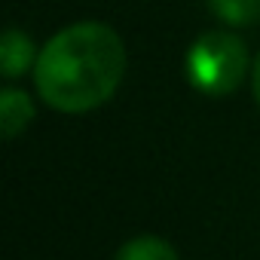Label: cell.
<instances>
[{
  "label": "cell",
  "instance_id": "1",
  "mask_svg": "<svg viewBox=\"0 0 260 260\" xmlns=\"http://www.w3.org/2000/svg\"><path fill=\"white\" fill-rule=\"evenodd\" d=\"M125 74L122 37L101 22L58 31L34 64L37 92L61 113H86L104 104Z\"/></svg>",
  "mask_w": 260,
  "mask_h": 260
},
{
  "label": "cell",
  "instance_id": "2",
  "mask_svg": "<svg viewBox=\"0 0 260 260\" xmlns=\"http://www.w3.org/2000/svg\"><path fill=\"white\" fill-rule=\"evenodd\" d=\"M248 74V52L236 34L208 31L187 52V80L202 95L220 98L239 89Z\"/></svg>",
  "mask_w": 260,
  "mask_h": 260
},
{
  "label": "cell",
  "instance_id": "3",
  "mask_svg": "<svg viewBox=\"0 0 260 260\" xmlns=\"http://www.w3.org/2000/svg\"><path fill=\"white\" fill-rule=\"evenodd\" d=\"M31 64H34V43H31V37H25L16 28H7L4 43H0V68H4V77L16 80Z\"/></svg>",
  "mask_w": 260,
  "mask_h": 260
},
{
  "label": "cell",
  "instance_id": "4",
  "mask_svg": "<svg viewBox=\"0 0 260 260\" xmlns=\"http://www.w3.org/2000/svg\"><path fill=\"white\" fill-rule=\"evenodd\" d=\"M31 119H34V104L25 92L19 89L0 92V128H4V138H16L19 132H25Z\"/></svg>",
  "mask_w": 260,
  "mask_h": 260
},
{
  "label": "cell",
  "instance_id": "5",
  "mask_svg": "<svg viewBox=\"0 0 260 260\" xmlns=\"http://www.w3.org/2000/svg\"><path fill=\"white\" fill-rule=\"evenodd\" d=\"M116 260H178V251L159 236H135L116 251Z\"/></svg>",
  "mask_w": 260,
  "mask_h": 260
},
{
  "label": "cell",
  "instance_id": "6",
  "mask_svg": "<svg viewBox=\"0 0 260 260\" xmlns=\"http://www.w3.org/2000/svg\"><path fill=\"white\" fill-rule=\"evenodd\" d=\"M214 19L233 25V28H245V25H257L260 22V0H205Z\"/></svg>",
  "mask_w": 260,
  "mask_h": 260
},
{
  "label": "cell",
  "instance_id": "7",
  "mask_svg": "<svg viewBox=\"0 0 260 260\" xmlns=\"http://www.w3.org/2000/svg\"><path fill=\"white\" fill-rule=\"evenodd\" d=\"M251 83H254V98H257V104H260V52H257V58H254V71H251Z\"/></svg>",
  "mask_w": 260,
  "mask_h": 260
}]
</instances>
